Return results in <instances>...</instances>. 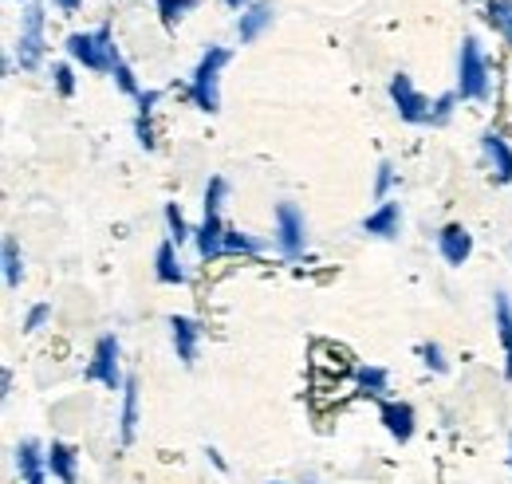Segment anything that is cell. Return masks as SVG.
<instances>
[{"mask_svg": "<svg viewBox=\"0 0 512 484\" xmlns=\"http://www.w3.org/2000/svg\"><path fill=\"white\" fill-rule=\"evenodd\" d=\"M272 484H280V481H272Z\"/></svg>", "mask_w": 512, "mask_h": 484, "instance_id": "obj_42", "label": "cell"}, {"mask_svg": "<svg viewBox=\"0 0 512 484\" xmlns=\"http://www.w3.org/2000/svg\"><path fill=\"white\" fill-rule=\"evenodd\" d=\"M509 469H512V433H509Z\"/></svg>", "mask_w": 512, "mask_h": 484, "instance_id": "obj_38", "label": "cell"}, {"mask_svg": "<svg viewBox=\"0 0 512 484\" xmlns=\"http://www.w3.org/2000/svg\"><path fill=\"white\" fill-rule=\"evenodd\" d=\"M158 99H162V91H142L138 95V115H150L158 107Z\"/></svg>", "mask_w": 512, "mask_h": 484, "instance_id": "obj_33", "label": "cell"}, {"mask_svg": "<svg viewBox=\"0 0 512 484\" xmlns=\"http://www.w3.org/2000/svg\"><path fill=\"white\" fill-rule=\"evenodd\" d=\"M390 103H394V111H398V119L410 122V126H430V111H434V103L414 87V79L410 75H390Z\"/></svg>", "mask_w": 512, "mask_h": 484, "instance_id": "obj_8", "label": "cell"}, {"mask_svg": "<svg viewBox=\"0 0 512 484\" xmlns=\"http://www.w3.org/2000/svg\"><path fill=\"white\" fill-rule=\"evenodd\" d=\"M111 75H115V87H119L123 95H130V99H138V95H142V87H138V79H134V67H130L123 56H119V63H115V71H111Z\"/></svg>", "mask_w": 512, "mask_h": 484, "instance_id": "obj_26", "label": "cell"}, {"mask_svg": "<svg viewBox=\"0 0 512 484\" xmlns=\"http://www.w3.org/2000/svg\"><path fill=\"white\" fill-rule=\"evenodd\" d=\"M134 138H138V146H142V150H154V146H158V138H154V122H150V115H138V119H134Z\"/></svg>", "mask_w": 512, "mask_h": 484, "instance_id": "obj_32", "label": "cell"}, {"mask_svg": "<svg viewBox=\"0 0 512 484\" xmlns=\"http://www.w3.org/2000/svg\"><path fill=\"white\" fill-rule=\"evenodd\" d=\"M461 4H465V0H461Z\"/></svg>", "mask_w": 512, "mask_h": 484, "instance_id": "obj_43", "label": "cell"}, {"mask_svg": "<svg viewBox=\"0 0 512 484\" xmlns=\"http://www.w3.org/2000/svg\"><path fill=\"white\" fill-rule=\"evenodd\" d=\"M457 99H469V103H489L493 95V75H489V60H485V48L477 36H465L461 40V52H457Z\"/></svg>", "mask_w": 512, "mask_h": 484, "instance_id": "obj_5", "label": "cell"}, {"mask_svg": "<svg viewBox=\"0 0 512 484\" xmlns=\"http://www.w3.org/2000/svg\"><path fill=\"white\" fill-rule=\"evenodd\" d=\"M481 154H485L493 178L501 185H509L512 182V146L505 142L501 130H485V134H481Z\"/></svg>", "mask_w": 512, "mask_h": 484, "instance_id": "obj_13", "label": "cell"}, {"mask_svg": "<svg viewBox=\"0 0 512 484\" xmlns=\"http://www.w3.org/2000/svg\"><path fill=\"white\" fill-rule=\"evenodd\" d=\"M225 4H229V8H233V12H245V8H249V4H253V0H225Z\"/></svg>", "mask_w": 512, "mask_h": 484, "instance_id": "obj_36", "label": "cell"}, {"mask_svg": "<svg viewBox=\"0 0 512 484\" xmlns=\"http://www.w3.org/2000/svg\"><path fill=\"white\" fill-rule=\"evenodd\" d=\"M229 197V182L221 174H213L209 185H205V221L193 229V248L197 256L209 264V260H221L225 256V217H221V205Z\"/></svg>", "mask_w": 512, "mask_h": 484, "instance_id": "obj_1", "label": "cell"}, {"mask_svg": "<svg viewBox=\"0 0 512 484\" xmlns=\"http://www.w3.org/2000/svg\"><path fill=\"white\" fill-rule=\"evenodd\" d=\"M138 433V378H127L123 386V410H119V441L130 445Z\"/></svg>", "mask_w": 512, "mask_h": 484, "instance_id": "obj_19", "label": "cell"}, {"mask_svg": "<svg viewBox=\"0 0 512 484\" xmlns=\"http://www.w3.org/2000/svg\"><path fill=\"white\" fill-rule=\"evenodd\" d=\"M16 4H24V8H28V4H36V0H16Z\"/></svg>", "mask_w": 512, "mask_h": 484, "instance_id": "obj_39", "label": "cell"}, {"mask_svg": "<svg viewBox=\"0 0 512 484\" xmlns=\"http://www.w3.org/2000/svg\"><path fill=\"white\" fill-rule=\"evenodd\" d=\"M363 233L375 237V241H398V233H402V209H398V201H383L375 213H367L363 217Z\"/></svg>", "mask_w": 512, "mask_h": 484, "instance_id": "obj_15", "label": "cell"}, {"mask_svg": "<svg viewBox=\"0 0 512 484\" xmlns=\"http://www.w3.org/2000/svg\"><path fill=\"white\" fill-rule=\"evenodd\" d=\"M154 276H158L162 284H186V280H190V272L182 268L178 244L170 241V237L158 244V252H154Z\"/></svg>", "mask_w": 512, "mask_h": 484, "instance_id": "obj_16", "label": "cell"}, {"mask_svg": "<svg viewBox=\"0 0 512 484\" xmlns=\"http://www.w3.org/2000/svg\"><path fill=\"white\" fill-rule=\"evenodd\" d=\"M0 264H4V288L16 292L20 280H24V256H20L16 237H4V244H0Z\"/></svg>", "mask_w": 512, "mask_h": 484, "instance_id": "obj_21", "label": "cell"}, {"mask_svg": "<svg viewBox=\"0 0 512 484\" xmlns=\"http://www.w3.org/2000/svg\"><path fill=\"white\" fill-rule=\"evenodd\" d=\"M379 418H383V429L398 441V445H406V441L414 437V429H418V414H414L410 402H394V398H386L383 406H379Z\"/></svg>", "mask_w": 512, "mask_h": 484, "instance_id": "obj_11", "label": "cell"}, {"mask_svg": "<svg viewBox=\"0 0 512 484\" xmlns=\"http://www.w3.org/2000/svg\"><path fill=\"white\" fill-rule=\"evenodd\" d=\"M170 343L182 366L197 363V343H201V323L190 315H170Z\"/></svg>", "mask_w": 512, "mask_h": 484, "instance_id": "obj_10", "label": "cell"}, {"mask_svg": "<svg viewBox=\"0 0 512 484\" xmlns=\"http://www.w3.org/2000/svg\"><path fill=\"white\" fill-rule=\"evenodd\" d=\"M453 107H457V91H446L434 99V111H430V126H446L453 119Z\"/></svg>", "mask_w": 512, "mask_h": 484, "instance_id": "obj_28", "label": "cell"}, {"mask_svg": "<svg viewBox=\"0 0 512 484\" xmlns=\"http://www.w3.org/2000/svg\"><path fill=\"white\" fill-rule=\"evenodd\" d=\"M355 386L363 398H375V402H386V390H390V374L383 366H359L355 370Z\"/></svg>", "mask_w": 512, "mask_h": 484, "instance_id": "obj_20", "label": "cell"}, {"mask_svg": "<svg viewBox=\"0 0 512 484\" xmlns=\"http://www.w3.org/2000/svg\"><path fill=\"white\" fill-rule=\"evenodd\" d=\"M438 252H442V260H446L449 268H461V264L473 256V233H469L465 225L449 221L446 229L438 233Z\"/></svg>", "mask_w": 512, "mask_h": 484, "instance_id": "obj_14", "label": "cell"}, {"mask_svg": "<svg viewBox=\"0 0 512 484\" xmlns=\"http://www.w3.org/2000/svg\"><path fill=\"white\" fill-rule=\"evenodd\" d=\"M32 484H48V477H44V481H32Z\"/></svg>", "mask_w": 512, "mask_h": 484, "instance_id": "obj_40", "label": "cell"}, {"mask_svg": "<svg viewBox=\"0 0 512 484\" xmlns=\"http://www.w3.org/2000/svg\"><path fill=\"white\" fill-rule=\"evenodd\" d=\"M87 378L99 382V386H107L111 394H115V390L123 394L127 374H123V347H119L115 335H99V343H95V351H91V363H87Z\"/></svg>", "mask_w": 512, "mask_h": 484, "instance_id": "obj_7", "label": "cell"}, {"mask_svg": "<svg viewBox=\"0 0 512 484\" xmlns=\"http://www.w3.org/2000/svg\"><path fill=\"white\" fill-rule=\"evenodd\" d=\"M52 83H56V91H60L64 99L75 95V71H71V63H56V67H52Z\"/></svg>", "mask_w": 512, "mask_h": 484, "instance_id": "obj_30", "label": "cell"}, {"mask_svg": "<svg viewBox=\"0 0 512 484\" xmlns=\"http://www.w3.org/2000/svg\"><path fill=\"white\" fill-rule=\"evenodd\" d=\"M154 8H158V16H162L166 28H178L190 12L201 8V0H154Z\"/></svg>", "mask_w": 512, "mask_h": 484, "instance_id": "obj_23", "label": "cell"}, {"mask_svg": "<svg viewBox=\"0 0 512 484\" xmlns=\"http://www.w3.org/2000/svg\"><path fill=\"white\" fill-rule=\"evenodd\" d=\"M166 229H170V241L178 244V248H182V244H186V241H193L190 221H186V213H182V205H174V201L166 205Z\"/></svg>", "mask_w": 512, "mask_h": 484, "instance_id": "obj_24", "label": "cell"}, {"mask_svg": "<svg viewBox=\"0 0 512 484\" xmlns=\"http://www.w3.org/2000/svg\"><path fill=\"white\" fill-rule=\"evenodd\" d=\"M300 484H323V481H320V477H312V473H308V477H304Z\"/></svg>", "mask_w": 512, "mask_h": 484, "instance_id": "obj_37", "label": "cell"}, {"mask_svg": "<svg viewBox=\"0 0 512 484\" xmlns=\"http://www.w3.org/2000/svg\"><path fill=\"white\" fill-rule=\"evenodd\" d=\"M272 244L284 260H300L308 252V217L296 201H280L272 213Z\"/></svg>", "mask_w": 512, "mask_h": 484, "instance_id": "obj_6", "label": "cell"}, {"mask_svg": "<svg viewBox=\"0 0 512 484\" xmlns=\"http://www.w3.org/2000/svg\"><path fill=\"white\" fill-rule=\"evenodd\" d=\"M229 60H233V52L221 48V44H209L201 52V60L190 75V99L197 111H205V115L221 111V71L229 67Z\"/></svg>", "mask_w": 512, "mask_h": 484, "instance_id": "obj_2", "label": "cell"}, {"mask_svg": "<svg viewBox=\"0 0 512 484\" xmlns=\"http://www.w3.org/2000/svg\"><path fill=\"white\" fill-rule=\"evenodd\" d=\"M48 8L36 0L20 12V32H16V44H12V63L20 71H40L44 56H48Z\"/></svg>", "mask_w": 512, "mask_h": 484, "instance_id": "obj_4", "label": "cell"}, {"mask_svg": "<svg viewBox=\"0 0 512 484\" xmlns=\"http://www.w3.org/2000/svg\"><path fill=\"white\" fill-rule=\"evenodd\" d=\"M394 178H398V174H394V166H390V162H379V174H375V201H379V205H383L386 197H390V189H394Z\"/></svg>", "mask_w": 512, "mask_h": 484, "instance_id": "obj_31", "label": "cell"}, {"mask_svg": "<svg viewBox=\"0 0 512 484\" xmlns=\"http://www.w3.org/2000/svg\"><path fill=\"white\" fill-rule=\"evenodd\" d=\"M272 20H276L272 0H253V4L237 16V40H241V44H256V40L272 28Z\"/></svg>", "mask_w": 512, "mask_h": 484, "instance_id": "obj_12", "label": "cell"}, {"mask_svg": "<svg viewBox=\"0 0 512 484\" xmlns=\"http://www.w3.org/2000/svg\"><path fill=\"white\" fill-rule=\"evenodd\" d=\"M48 319H52V303H32V307H28V315H24V331H28V335H36V331H44V327H48Z\"/></svg>", "mask_w": 512, "mask_h": 484, "instance_id": "obj_27", "label": "cell"}, {"mask_svg": "<svg viewBox=\"0 0 512 484\" xmlns=\"http://www.w3.org/2000/svg\"><path fill=\"white\" fill-rule=\"evenodd\" d=\"M52 4H56V12L71 16V12H79V4H83V0H52Z\"/></svg>", "mask_w": 512, "mask_h": 484, "instance_id": "obj_34", "label": "cell"}, {"mask_svg": "<svg viewBox=\"0 0 512 484\" xmlns=\"http://www.w3.org/2000/svg\"><path fill=\"white\" fill-rule=\"evenodd\" d=\"M205 457H209V461H213V465H217V469H221V473H225V469H229V465H225V457H221V453H217V449H213V445H209V449H205Z\"/></svg>", "mask_w": 512, "mask_h": 484, "instance_id": "obj_35", "label": "cell"}, {"mask_svg": "<svg viewBox=\"0 0 512 484\" xmlns=\"http://www.w3.org/2000/svg\"><path fill=\"white\" fill-rule=\"evenodd\" d=\"M485 24L497 28L501 36H509L512 32V0H489V4H485Z\"/></svg>", "mask_w": 512, "mask_h": 484, "instance_id": "obj_25", "label": "cell"}, {"mask_svg": "<svg viewBox=\"0 0 512 484\" xmlns=\"http://www.w3.org/2000/svg\"><path fill=\"white\" fill-rule=\"evenodd\" d=\"M422 363L430 366L434 374H449V359H446V351H442V343H434V339H430V343L422 347Z\"/></svg>", "mask_w": 512, "mask_h": 484, "instance_id": "obj_29", "label": "cell"}, {"mask_svg": "<svg viewBox=\"0 0 512 484\" xmlns=\"http://www.w3.org/2000/svg\"><path fill=\"white\" fill-rule=\"evenodd\" d=\"M264 252H268V241H264V237L241 233L237 225L225 229V256H264Z\"/></svg>", "mask_w": 512, "mask_h": 484, "instance_id": "obj_22", "label": "cell"}, {"mask_svg": "<svg viewBox=\"0 0 512 484\" xmlns=\"http://www.w3.org/2000/svg\"><path fill=\"white\" fill-rule=\"evenodd\" d=\"M505 40H509V44H512V32H509V36H505Z\"/></svg>", "mask_w": 512, "mask_h": 484, "instance_id": "obj_41", "label": "cell"}, {"mask_svg": "<svg viewBox=\"0 0 512 484\" xmlns=\"http://www.w3.org/2000/svg\"><path fill=\"white\" fill-rule=\"evenodd\" d=\"M64 52L71 56V63L95 71V75H111L119 63V48H115V32L111 24H99L95 32H71L64 40Z\"/></svg>", "mask_w": 512, "mask_h": 484, "instance_id": "obj_3", "label": "cell"}, {"mask_svg": "<svg viewBox=\"0 0 512 484\" xmlns=\"http://www.w3.org/2000/svg\"><path fill=\"white\" fill-rule=\"evenodd\" d=\"M493 323H497V335L505 347V378L512 382V300L505 292L493 296Z\"/></svg>", "mask_w": 512, "mask_h": 484, "instance_id": "obj_18", "label": "cell"}, {"mask_svg": "<svg viewBox=\"0 0 512 484\" xmlns=\"http://www.w3.org/2000/svg\"><path fill=\"white\" fill-rule=\"evenodd\" d=\"M48 473L60 484H79V453L67 441H52L48 445Z\"/></svg>", "mask_w": 512, "mask_h": 484, "instance_id": "obj_17", "label": "cell"}, {"mask_svg": "<svg viewBox=\"0 0 512 484\" xmlns=\"http://www.w3.org/2000/svg\"><path fill=\"white\" fill-rule=\"evenodd\" d=\"M12 461H16V473H20V481H24V484L44 481V477H48V449H44L36 437H24V441H16V449H12Z\"/></svg>", "mask_w": 512, "mask_h": 484, "instance_id": "obj_9", "label": "cell"}]
</instances>
